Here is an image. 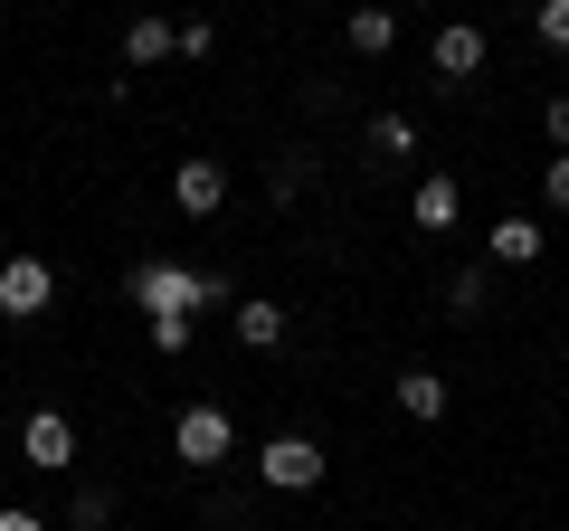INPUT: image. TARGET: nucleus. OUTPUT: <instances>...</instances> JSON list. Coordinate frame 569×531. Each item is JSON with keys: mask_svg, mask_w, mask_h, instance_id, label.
I'll return each mask as SVG.
<instances>
[{"mask_svg": "<svg viewBox=\"0 0 569 531\" xmlns=\"http://www.w3.org/2000/svg\"><path fill=\"white\" fill-rule=\"evenodd\" d=\"M171 455H181V465H228V455H238V428H228V409H209V399H200V409H181V418H171Z\"/></svg>", "mask_w": 569, "mask_h": 531, "instance_id": "obj_1", "label": "nucleus"}, {"mask_svg": "<svg viewBox=\"0 0 569 531\" xmlns=\"http://www.w3.org/2000/svg\"><path fill=\"white\" fill-rule=\"evenodd\" d=\"M257 474H266V493H313V484H323V447L276 428V437L257 447Z\"/></svg>", "mask_w": 569, "mask_h": 531, "instance_id": "obj_2", "label": "nucleus"}, {"mask_svg": "<svg viewBox=\"0 0 569 531\" xmlns=\"http://www.w3.org/2000/svg\"><path fill=\"white\" fill-rule=\"evenodd\" d=\"M48 304H58V266L48 257H10L0 266V313H10V323H39Z\"/></svg>", "mask_w": 569, "mask_h": 531, "instance_id": "obj_3", "label": "nucleus"}, {"mask_svg": "<svg viewBox=\"0 0 569 531\" xmlns=\"http://www.w3.org/2000/svg\"><path fill=\"white\" fill-rule=\"evenodd\" d=\"M200 285H209V275L162 266V257H142V266H133V304H142V313H200Z\"/></svg>", "mask_w": 569, "mask_h": 531, "instance_id": "obj_4", "label": "nucleus"}, {"mask_svg": "<svg viewBox=\"0 0 569 531\" xmlns=\"http://www.w3.org/2000/svg\"><path fill=\"white\" fill-rule=\"evenodd\" d=\"M171 200H181L190 219H209V209L228 200V162H219V152H190V162L171 171Z\"/></svg>", "mask_w": 569, "mask_h": 531, "instance_id": "obj_5", "label": "nucleus"}, {"mask_svg": "<svg viewBox=\"0 0 569 531\" xmlns=\"http://www.w3.org/2000/svg\"><path fill=\"white\" fill-rule=\"evenodd\" d=\"M20 455H29L39 474H67V465H77V428H67L58 409H39V418L20 428Z\"/></svg>", "mask_w": 569, "mask_h": 531, "instance_id": "obj_6", "label": "nucleus"}, {"mask_svg": "<svg viewBox=\"0 0 569 531\" xmlns=\"http://www.w3.org/2000/svg\"><path fill=\"white\" fill-rule=\"evenodd\" d=\"M541 247H550V228L522 219V209H503V219L485 228V257H493V266H541Z\"/></svg>", "mask_w": 569, "mask_h": 531, "instance_id": "obj_7", "label": "nucleus"}, {"mask_svg": "<svg viewBox=\"0 0 569 531\" xmlns=\"http://www.w3.org/2000/svg\"><path fill=\"white\" fill-rule=\"evenodd\" d=\"M342 39H351V58H389V48H399V10H389V0H361L342 20Z\"/></svg>", "mask_w": 569, "mask_h": 531, "instance_id": "obj_8", "label": "nucleus"}, {"mask_svg": "<svg viewBox=\"0 0 569 531\" xmlns=\"http://www.w3.org/2000/svg\"><path fill=\"white\" fill-rule=\"evenodd\" d=\"M427 58H437V77H456V86H466L475 67H485V29H475V20H447Z\"/></svg>", "mask_w": 569, "mask_h": 531, "instance_id": "obj_9", "label": "nucleus"}, {"mask_svg": "<svg viewBox=\"0 0 569 531\" xmlns=\"http://www.w3.org/2000/svg\"><path fill=\"white\" fill-rule=\"evenodd\" d=\"M408 219H418V228H456V219H466V190H456L447 171H427V181L408 190Z\"/></svg>", "mask_w": 569, "mask_h": 531, "instance_id": "obj_10", "label": "nucleus"}, {"mask_svg": "<svg viewBox=\"0 0 569 531\" xmlns=\"http://www.w3.org/2000/svg\"><path fill=\"white\" fill-rule=\"evenodd\" d=\"M238 342L247 351H284V304L276 294H238Z\"/></svg>", "mask_w": 569, "mask_h": 531, "instance_id": "obj_11", "label": "nucleus"}, {"mask_svg": "<svg viewBox=\"0 0 569 531\" xmlns=\"http://www.w3.org/2000/svg\"><path fill=\"white\" fill-rule=\"evenodd\" d=\"M171 48H181V29H171V20H152V10H142V20L123 29V67H162Z\"/></svg>", "mask_w": 569, "mask_h": 531, "instance_id": "obj_12", "label": "nucleus"}, {"mask_svg": "<svg viewBox=\"0 0 569 531\" xmlns=\"http://www.w3.org/2000/svg\"><path fill=\"white\" fill-rule=\"evenodd\" d=\"M399 409L418 418V428H437V418H447V380H437V370H399Z\"/></svg>", "mask_w": 569, "mask_h": 531, "instance_id": "obj_13", "label": "nucleus"}, {"mask_svg": "<svg viewBox=\"0 0 569 531\" xmlns=\"http://www.w3.org/2000/svg\"><path fill=\"white\" fill-rule=\"evenodd\" d=\"M361 152H370V162H408V152H418V123H408V114H370Z\"/></svg>", "mask_w": 569, "mask_h": 531, "instance_id": "obj_14", "label": "nucleus"}, {"mask_svg": "<svg viewBox=\"0 0 569 531\" xmlns=\"http://www.w3.org/2000/svg\"><path fill=\"white\" fill-rule=\"evenodd\" d=\"M447 313H456V323L485 313V266H456V275H447Z\"/></svg>", "mask_w": 569, "mask_h": 531, "instance_id": "obj_15", "label": "nucleus"}, {"mask_svg": "<svg viewBox=\"0 0 569 531\" xmlns=\"http://www.w3.org/2000/svg\"><path fill=\"white\" fill-rule=\"evenodd\" d=\"M104 512H114V493H96V484H86L77 503H67V531H104Z\"/></svg>", "mask_w": 569, "mask_h": 531, "instance_id": "obj_16", "label": "nucleus"}, {"mask_svg": "<svg viewBox=\"0 0 569 531\" xmlns=\"http://www.w3.org/2000/svg\"><path fill=\"white\" fill-rule=\"evenodd\" d=\"M531 29H541V48H560V58H569V0H541V10H531Z\"/></svg>", "mask_w": 569, "mask_h": 531, "instance_id": "obj_17", "label": "nucleus"}, {"mask_svg": "<svg viewBox=\"0 0 569 531\" xmlns=\"http://www.w3.org/2000/svg\"><path fill=\"white\" fill-rule=\"evenodd\" d=\"M152 351H190V313H152Z\"/></svg>", "mask_w": 569, "mask_h": 531, "instance_id": "obj_18", "label": "nucleus"}, {"mask_svg": "<svg viewBox=\"0 0 569 531\" xmlns=\"http://www.w3.org/2000/svg\"><path fill=\"white\" fill-rule=\"evenodd\" d=\"M541 200L569 219V152H550V171H541Z\"/></svg>", "mask_w": 569, "mask_h": 531, "instance_id": "obj_19", "label": "nucleus"}, {"mask_svg": "<svg viewBox=\"0 0 569 531\" xmlns=\"http://www.w3.org/2000/svg\"><path fill=\"white\" fill-rule=\"evenodd\" d=\"M541 133H550V143L569 152V86H560V96H550V114H541Z\"/></svg>", "mask_w": 569, "mask_h": 531, "instance_id": "obj_20", "label": "nucleus"}, {"mask_svg": "<svg viewBox=\"0 0 569 531\" xmlns=\"http://www.w3.org/2000/svg\"><path fill=\"white\" fill-rule=\"evenodd\" d=\"M0 531H48V522H39L29 503H0Z\"/></svg>", "mask_w": 569, "mask_h": 531, "instance_id": "obj_21", "label": "nucleus"}, {"mask_svg": "<svg viewBox=\"0 0 569 531\" xmlns=\"http://www.w3.org/2000/svg\"><path fill=\"white\" fill-rule=\"evenodd\" d=\"M531 10H541V0H531Z\"/></svg>", "mask_w": 569, "mask_h": 531, "instance_id": "obj_22", "label": "nucleus"}]
</instances>
